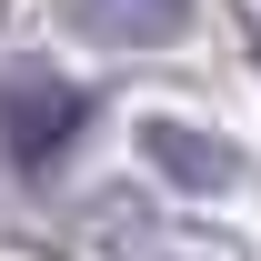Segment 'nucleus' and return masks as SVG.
Segmentation results:
<instances>
[{"label":"nucleus","instance_id":"1","mask_svg":"<svg viewBox=\"0 0 261 261\" xmlns=\"http://www.w3.org/2000/svg\"><path fill=\"white\" fill-rule=\"evenodd\" d=\"M81 121H91V91L81 81H50V70H20L10 91H0V141H10V161H61L70 141H81Z\"/></svg>","mask_w":261,"mask_h":261},{"label":"nucleus","instance_id":"2","mask_svg":"<svg viewBox=\"0 0 261 261\" xmlns=\"http://www.w3.org/2000/svg\"><path fill=\"white\" fill-rule=\"evenodd\" d=\"M81 10V31H100V40H161L171 20H181V0H70Z\"/></svg>","mask_w":261,"mask_h":261},{"label":"nucleus","instance_id":"3","mask_svg":"<svg viewBox=\"0 0 261 261\" xmlns=\"http://www.w3.org/2000/svg\"><path fill=\"white\" fill-rule=\"evenodd\" d=\"M151 161H161V171H181L191 191H211V181H231V151H221V141H191L181 121H151Z\"/></svg>","mask_w":261,"mask_h":261}]
</instances>
